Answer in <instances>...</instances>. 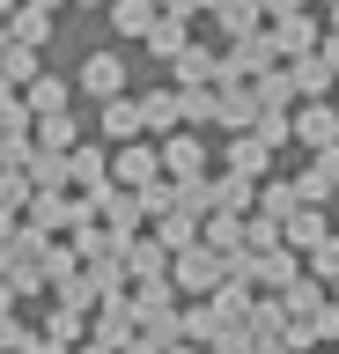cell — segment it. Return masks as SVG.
I'll list each match as a JSON object with an SVG mask.
<instances>
[{
    "instance_id": "obj_19",
    "label": "cell",
    "mask_w": 339,
    "mask_h": 354,
    "mask_svg": "<svg viewBox=\"0 0 339 354\" xmlns=\"http://www.w3.org/2000/svg\"><path fill=\"white\" fill-rule=\"evenodd\" d=\"M258 8H273V15H295V8H302V0H258Z\"/></svg>"
},
{
    "instance_id": "obj_22",
    "label": "cell",
    "mask_w": 339,
    "mask_h": 354,
    "mask_svg": "<svg viewBox=\"0 0 339 354\" xmlns=\"http://www.w3.org/2000/svg\"><path fill=\"white\" fill-rule=\"evenodd\" d=\"M332 303H339V281H332Z\"/></svg>"
},
{
    "instance_id": "obj_13",
    "label": "cell",
    "mask_w": 339,
    "mask_h": 354,
    "mask_svg": "<svg viewBox=\"0 0 339 354\" xmlns=\"http://www.w3.org/2000/svg\"><path fill=\"white\" fill-rule=\"evenodd\" d=\"M89 88H96V96H111V88H118V59H111V52L89 59Z\"/></svg>"
},
{
    "instance_id": "obj_4",
    "label": "cell",
    "mask_w": 339,
    "mask_h": 354,
    "mask_svg": "<svg viewBox=\"0 0 339 354\" xmlns=\"http://www.w3.org/2000/svg\"><path fill=\"white\" fill-rule=\"evenodd\" d=\"M273 44H280L288 59H302V52H317V15H310V8H295V15H280V30H273Z\"/></svg>"
},
{
    "instance_id": "obj_9",
    "label": "cell",
    "mask_w": 339,
    "mask_h": 354,
    "mask_svg": "<svg viewBox=\"0 0 339 354\" xmlns=\"http://www.w3.org/2000/svg\"><path fill=\"white\" fill-rule=\"evenodd\" d=\"M310 273H317V288H332V281H339V236H325V243L310 251Z\"/></svg>"
},
{
    "instance_id": "obj_2",
    "label": "cell",
    "mask_w": 339,
    "mask_h": 354,
    "mask_svg": "<svg viewBox=\"0 0 339 354\" xmlns=\"http://www.w3.org/2000/svg\"><path fill=\"white\" fill-rule=\"evenodd\" d=\"M332 192H339V148H317L310 170L295 177V199H302V207H325Z\"/></svg>"
},
{
    "instance_id": "obj_18",
    "label": "cell",
    "mask_w": 339,
    "mask_h": 354,
    "mask_svg": "<svg viewBox=\"0 0 339 354\" xmlns=\"http://www.w3.org/2000/svg\"><path fill=\"white\" fill-rule=\"evenodd\" d=\"M162 266V243H133V273H155Z\"/></svg>"
},
{
    "instance_id": "obj_21",
    "label": "cell",
    "mask_w": 339,
    "mask_h": 354,
    "mask_svg": "<svg viewBox=\"0 0 339 354\" xmlns=\"http://www.w3.org/2000/svg\"><path fill=\"white\" fill-rule=\"evenodd\" d=\"M332 37H339V0H332Z\"/></svg>"
},
{
    "instance_id": "obj_3",
    "label": "cell",
    "mask_w": 339,
    "mask_h": 354,
    "mask_svg": "<svg viewBox=\"0 0 339 354\" xmlns=\"http://www.w3.org/2000/svg\"><path fill=\"white\" fill-rule=\"evenodd\" d=\"M288 88H295V104H325V96L339 88V74L317 59V52H302V59H295V74H288Z\"/></svg>"
},
{
    "instance_id": "obj_25",
    "label": "cell",
    "mask_w": 339,
    "mask_h": 354,
    "mask_svg": "<svg viewBox=\"0 0 339 354\" xmlns=\"http://www.w3.org/2000/svg\"><path fill=\"white\" fill-rule=\"evenodd\" d=\"M325 8H332V0H325Z\"/></svg>"
},
{
    "instance_id": "obj_10",
    "label": "cell",
    "mask_w": 339,
    "mask_h": 354,
    "mask_svg": "<svg viewBox=\"0 0 339 354\" xmlns=\"http://www.w3.org/2000/svg\"><path fill=\"white\" fill-rule=\"evenodd\" d=\"M214 66H222V59H214V52H200V44H184V52H177V74H184V82H206Z\"/></svg>"
},
{
    "instance_id": "obj_1",
    "label": "cell",
    "mask_w": 339,
    "mask_h": 354,
    "mask_svg": "<svg viewBox=\"0 0 339 354\" xmlns=\"http://www.w3.org/2000/svg\"><path fill=\"white\" fill-rule=\"evenodd\" d=\"M288 140H302V148H339V111L332 104H295L288 111Z\"/></svg>"
},
{
    "instance_id": "obj_20",
    "label": "cell",
    "mask_w": 339,
    "mask_h": 354,
    "mask_svg": "<svg viewBox=\"0 0 339 354\" xmlns=\"http://www.w3.org/2000/svg\"><path fill=\"white\" fill-rule=\"evenodd\" d=\"M258 354H288V347H280V339H266V347H258Z\"/></svg>"
},
{
    "instance_id": "obj_24",
    "label": "cell",
    "mask_w": 339,
    "mask_h": 354,
    "mask_svg": "<svg viewBox=\"0 0 339 354\" xmlns=\"http://www.w3.org/2000/svg\"><path fill=\"white\" fill-rule=\"evenodd\" d=\"M332 111H339V96H332Z\"/></svg>"
},
{
    "instance_id": "obj_16",
    "label": "cell",
    "mask_w": 339,
    "mask_h": 354,
    "mask_svg": "<svg viewBox=\"0 0 339 354\" xmlns=\"http://www.w3.org/2000/svg\"><path fill=\"white\" fill-rule=\"evenodd\" d=\"M59 96H67V88H59V82H37V88H30V104L45 111V118H52V111H59Z\"/></svg>"
},
{
    "instance_id": "obj_23",
    "label": "cell",
    "mask_w": 339,
    "mask_h": 354,
    "mask_svg": "<svg viewBox=\"0 0 339 354\" xmlns=\"http://www.w3.org/2000/svg\"><path fill=\"white\" fill-rule=\"evenodd\" d=\"M332 354H339V339H332Z\"/></svg>"
},
{
    "instance_id": "obj_12",
    "label": "cell",
    "mask_w": 339,
    "mask_h": 354,
    "mask_svg": "<svg viewBox=\"0 0 339 354\" xmlns=\"http://www.w3.org/2000/svg\"><path fill=\"white\" fill-rule=\"evenodd\" d=\"M118 177H126V185H148V177H155V155H118Z\"/></svg>"
},
{
    "instance_id": "obj_6",
    "label": "cell",
    "mask_w": 339,
    "mask_h": 354,
    "mask_svg": "<svg viewBox=\"0 0 339 354\" xmlns=\"http://www.w3.org/2000/svg\"><path fill=\"white\" fill-rule=\"evenodd\" d=\"M177 273H184V288H222L229 281V259H222V251H184Z\"/></svg>"
},
{
    "instance_id": "obj_11",
    "label": "cell",
    "mask_w": 339,
    "mask_h": 354,
    "mask_svg": "<svg viewBox=\"0 0 339 354\" xmlns=\"http://www.w3.org/2000/svg\"><path fill=\"white\" fill-rule=\"evenodd\" d=\"M222 126H258V104H251L244 88H229V96H222Z\"/></svg>"
},
{
    "instance_id": "obj_5",
    "label": "cell",
    "mask_w": 339,
    "mask_h": 354,
    "mask_svg": "<svg viewBox=\"0 0 339 354\" xmlns=\"http://www.w3.org/2000/svg\"><path fill=\"white\" fill-rule=\"evenodd\" d=\"M325 236H332V229H325V214H317V207H295V214L280 221V243H288V251H317Z\"/></svg>"
},
{
    "instance_id": "obj_15",
    "label": "cell",
    "mask_w": 339,
    "mask_h": 354,
    "mask_svg": "<svg viewBox=\"0 0 339 354\" xmlns=\"http://www.w3.org/2000/svg\"><path fill=\"white\" fill-rule=\"evenodd\" d=\"M104 126H111V133H133L140 126V104H111V111H104Z\"/></svg>"
},
{
    "instance_id": "obj_7",
    "label": "cell",
    "mask_w": 339,
    "mask_h": 354,
    "mask_svg": "<svg viewBox=\"0 0 339 354\" xmlns=\"http://www.w3.org/2000/svg\"><path fill=\"white\" fill-rule=\"evenodd\" d=\"M266 162H273V148L258 140V133H244V140H229V170H236V177H266Z\"/></svg>"
},
{
    "instance_id": "obj_17",
    "label": "cell",
    "mask_w": 339,
    "mask_h": 354,
    "mask_svg": "<svg viewBox=\"0 0 339 354\" xmlns=\"http://www.w3.org/2000/svg\"><path fill=\"white\" fill-rule=\"evenodd\" d=\"M15 30H23V44L45 37V8H30V15H15Z\"/></svg>"
},
{
    "instance_id": "obj_14",
    "label": "cell",
    "mask_w": 339,
    "mask_h": 354,
    "mask_svg": "<svg viewBox=\"0 0 339 354\" xmlns=\"http://www.w3.org/2000/svg\"><path fill=\"white\" fill-rule=\"evenodd\" d=\"M170 170H177V177L200 170V140H170Z\"/></svg>"
},
{
    "instance_id": "obj_8",
    "label": "cell",
    "mask_w": 339,
    "mask_h": 354,
    "mask_svg": "<svg viewBox=\"0 0 339 354\" xmlns=\"http://www.w3.org/2000/svg\"><path fill=\"white\" fill-rule=\"evenodd\" d=\"M111 22L140 37V30H155V0H118V8H111Z\"/></svg>"
}]
</instances>
